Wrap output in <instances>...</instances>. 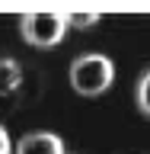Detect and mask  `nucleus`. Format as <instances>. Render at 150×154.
<instances>
[{
	"label": "nucleus",
	"mask_w": 150,
	"mask_h": 154,
	"mask_svg": "<svg viewBox=\"0 0 150 154\" xmlns=\"http://www.w3.org/2000/svg\"><path fill=\"white\" fill-rule=\"evenodd\" d=\"M13 154H64V141L54 132H29L19 138Z\"/></svg>",
	"instance_id": "nucleus-3"
},
{
	"label": "nucleus",
	"mask_w": 150,
	"mask_h": 154,
	"mask_svg": "<svg viewBox=\"0 0 150 154\" xmlns=\"http://www.w3.org/2000/svg\"><path fill=\"white\" fill-rule=\"evenodd\" d=\"M19 35L35 48H51L67 35V16L64 13H45V10L22 13L19 16Z\"/></svg>",
	"instance_id": "nucleus-2"
},
{
	"label": "nucleus",
	"mask_w": 150,
	"mask_h": 154,
	"mask_svg": "<svg viewBox=\"0 0 150 154\" xmlns=\"http://www.w3.org/2000/svg\"><path fill=\"white\" fill-rule=\"evenodd\" d=\"M67 16V29L74 26V29H90L99 23V13H64Z\"/></svg>",
	"instance_id": "nucleus-6"
},
{
	"label": "nucleus",
	"mask_w": 150,
	"mask_h": 154,
	"mask_svg": "<svg viewBox=\"0 0 150 154\" xmlns=\"http://www.w3.org/2000/svg\"><path fill=\"white\" fill-rule=\"evenodd\" d=\"M19 84H22V71L13 58H0V96L16 93Z\"/></svg>",
	"instance_id": "nucleus-4"
},
{
	"label": "nucleus",
	"mask_w": 150,
	"mask_h": 154,
	"mask_svg": "<svg viewBox=\"0 0 150 154\" xmlns=\"http://www.w3.org/2000/svg\"><path fill=\"white\" fill-rule=\"evenodd\" d=\"M134 100H137V109L150 119V71H144V74H141L137 90H134Z\"/></svg>",
	"instance_id": "nucleus-5"
},
{
	"label": "nucleus",
	"mask_w": 150,
	"mask_h": 154,
	"mask_svg": "<svg viewBox=\"0 0 150 154\" xmlns=\"http://www.w3.org/2000/svg\"><path fill=\"white\" fill-rule=\"evenodd\" d=\"M115 80V64L99 51H86L70 64V87L80 96H99Z\"/></svg>",
	"instance_id": "nucleus-1"
},
{
	"label": "nucleus",
	"mask_w": 150,
	"mask_h": 154,
	"mask_svg": "<svg viewBox=\"0 0 150 154\" xmlns=\"http://www.w3.org/2000/svg\"><path fill=\"white\" fill-rule=\"evenodd\" d=\"M0 154H13V144H10V135L3 125H0Z\"/></svg>",
	"instance_id": "nucleus-7"
}]
</instances>
